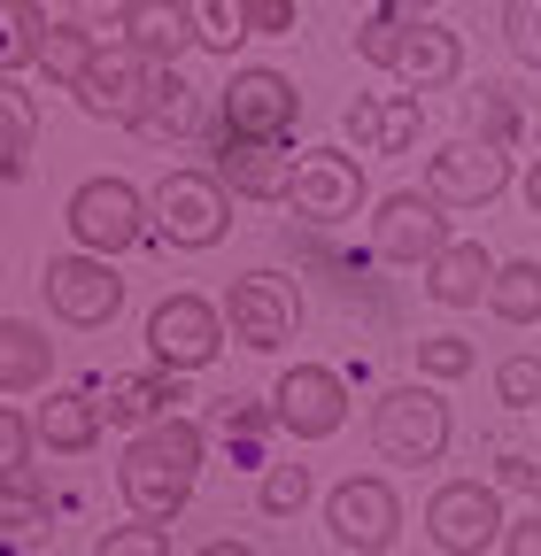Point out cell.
Instances as JSON below:
<instances>
[{
  "mask_svg": "<svg viewBox=\"0 0 541 556\" xmlns=\"http://www.w3.org/2000/svg\"><path fill=\"white\" fill-rule=\"evenodd\" d=\"M201 456H210V433H201L193 417H163V426H148L140 441L124 448V464H116V486H124L131 518H155V526L178 518L193 503Z\"/></svg>",
  "mask_w": 541,
  "mask_h": 556,
  "instance_id": "6da1fadb",
  "label": "cell"
},
{
  "mask_svg": "<svg viewBox=\"0 0 541 556\" xmlns=\"http://www.w3.org/2000/svg\"><path fill=\"white\" fill-rule=\"evenodd\" d=\"M356 54L379 62V70H394L411 93H441V86H456V70H464L456 31H441V24H426V16H402V9L364 16V24H356Z\"/></svg>",
  "mask_w": 541,
  "mask_h": 556,
  "instance_id": "7a4b0ae2",
  "label": "cell"
},
{
  "mask_svg": "<svg viewBox=\"0 0 541 556\" xmlns=\"http://www.w3.org/2000/svg\"><path fill=\"white\" fill-rule=\"evenodd\" d=\"M62 225H71V240L86 248V255H124V248H140L148 240V225H155V201L140 193V186H124V178H86L78 193H71V208H62Z\"/></svg>",
  "mask_w": 541,
  "mask_h": 556,
  "instance_id": "3957f363",
  "label": "cell"
},
{
  "mask_svg": "<svg viewBox=\"0 0 541 556\" xmlns=\"http://www.w3.org/2000/svg\"><path fill=\"white\" fill-rule=\"evenodd\" d=\"M372 448L387 464H433L449 448V402L433 379H411V387H387L372 402Z\"/></svg>",
  "mask_w": 541,
  "mask_h": 556,
  "instance_id": "277c9868",
  "label": "cell"
},
{
  "mask_svg": "<svg viewBox=\"0 0 541 556\" xmlns=\"http://www.w3.org/2000/svg\"><path fill=\"white\" fill-rule=\"evenodd\" d=\"M294 116H302L294 78H287V70H263V62L232 70L225 93H217V131H225V139H270V148H287V139H294Z\"/></svg>",
  "mask_w": 541,
  "mask_h": 556,
  "instance_id": "5b68a950",
  "label": "cell"
},
{
  "mask_svg": "<svg viewBox=\"0 0 541 556\" xmlns=\"http://www.w3.org/2000/svg\"><path fill=\"white\" fill-rule=\"evenodd\" d=\"M148 201H155V232L171 248H217L232 232V186L217 170H171Z\"/></svg>",
  "mask_w": 541,
  "mask_h": 556,
  "instance_id": "8992f818",
  "label": "cell"
},
{
  "mask_svg": "<svg viewBox=\"0 0 541 556\" xmlns=\"http://www.w3.org/2000/svg\"><path fill=\"white\" fill-rule=\"evenodd\" d=\"M225 302H201V294H163L148 309V348H155V364L171 371H210L225 356Z\"/></svg>",
  "mask_w": 541,
  "mask_h": 556,
  "instance_id": "52a82bcc",
  "label": "cell"
},
{
  "mask_svg": "<svg viewBox=\"0 0 541 556\" xmlns=\"http://www.w3.org/2000/svg\"><path fill=\"white\" fill-rule=\"evenodd\" d=\"M39 287H47V309L62 317V325H78V332H101V325H116V309H124V278H116V263L109 255H54L47 270H39Z\"/></svg>",
  "mask_w": 541,
  "mask_h": 556,
  "instance_id": "ba28073f",
  "label": "cell"
},
{
  "mask_svg": "<svg viewBox=\"0 0 541 556\" xmlns=\"http://www.w3.org/2000/svg\"><path fill=\"white\" fill-rule=\"evenodd\" d=\"M503 495L488 479H449V486H433V503H426V541L433 548H449V556H488L495 541H503Z\"/></svg>",
  "mask_w": 541,
  "mask_h": 556,
  "instance_id": "9c48e42d",
  "label": "cell"
},
{
  "mask_svg": "<svg viewBox=\"0 0 541 556\" xmlns=\"http://www.w3.org/2000/svg\"><path fill=\"white\" fill-rule=\"evenodd\" d=\"M449 248V217L426 186H402L372 208V255L379 263H402V270H426L433 255Z\"/></svg>",
  "mask_w": 541,
  "mask_h": 556,
  "instance_id": "30bf717a",
  "label": "cell"
},
{
  "mask_svg": "<svg viewBox=\"0 0 541 556\" xmlns=\"http://www.w3.org/2000/svg\"><path fill=\"white\" fill-rule=\"evenodd\" d=\"M287 208L302 225H349L356 208H364V163L341 155V148H302L294 155V193Z\"/></svg>",
  "mask_w": 541,
  "mask_h": 556,
  "instance_id": "8fae6325",
  "label": "cell"
},
{
  "mask_svg": "<svg viewBox=\"0 0 541 556\" xmlns=\"http://www.w3.org/2000/svg\"><path fill=\"white\" fill-rule=\"evenodd\" d=\"M325 526H332V541L356 548V556H387L394 533H402V503H394L387 479L356 471V479H341V486L325 495Z\"/></svg>",
  "mask_w": 541,
  "mask_h": 556,
  "instance_id": "7c38bea8",
  "label": "cell"
},
{
  "mask_svg": "<svg viewBox=\"0 0 541 556\" xmlns=\"http://www.w3.org/2000/svg\"><path fill=\"white\" fill-rule=\"evenodd\" d=\"M148 93H155V62L140 54V47H101L93 54V70H86V78H78V109L86 116H101V124H140L148 116Z\"/></svg>",
  "mask_w": 541,
  "mask_h": 556,
  "instance_id": "4fadbf2b",
  "label": "cell"
},
{
  "mask_svg": "<svg viewBox=\"0 0 541 556\" xmlns=\"http://www.w3.org/2000/svg\"><path fill=\"white\" fill-rule=\"evenodd\" d=\"M270 417H279L294 441H332V433L349 426V387H341V371H325V364L279 371V387H270Z\"/></svg>",
  "mask_w": 541,
  "mask_h": 556,
  "instance_id": "5bb4252c",
  "label": "cell"
},
{
  "mask_svg": "<svg viewBox=\"0 0 541 556\" xmlns=\"http://www.w3.org/2000/svg\"><path fill=\"white\" fill-rule=\"evenodd\" d=\"M503 186H511V155L495 139H449V148H433V163H426V193L441 208H480Z\"/></svg>",
  "mask_w": 541,
  "mask_h": 556,
  "instance_id": "9a60e30c",
  "label": "cell"
},
{
  "mask_svg": "<svg viewBox=\"0 0 541 556\" xmlns=\"http://www.w3.org/2000/svg\"><path fill=\"white\" fill-rule=\"evenodd\" d=\"M225 332L240 348H255V356L287 348L294 340V287H287V278H270V270L232 278V287H225Z\"/></svg>",
  "mask_w": 541,
  "mask_h": 556,
  "instance_id": "2e32d148",
  "label": "cell"
},
{
  "mask_svg": "<svg viewBox=\"0 0 541 556\" xmlns=\"http://www.w3.org/2000/svg\"><path fill=\"white\" fill-rule=\"evenodd\" d=\"M217 178L240 201H287L294 193V148H270V139H225L217 131Z\"/></svg>",
  "mask_w": 541,
  "mask_h": 556,
  "instance_id": "e0dca14e",
  "label": "cell"
},
{
  "mask_svg": "<svg viewBox=\"0 0 541 556\" xmlns=\"http://www.w3.org/2000/svg\"><path fill=\"white\" fill-rule=\"evenodd\" d=\"M426 131V101L418 93H364L349 101V139L364 155H411Z\"/></svg>",
  "mask_w": 541,
  "mask_h": 556,
  "instance_id": "ac0fdd59",
  "label": "cell"
},
{
  "mask_svg": "<svg viewBox=\"0 0 541 556\" xmlns=\"http://www.w3.org/2000/svg\"><path fill=\"white\" fill-rule=\"evenodd\" d=\"M178 402H186V371H171V364H155V371H131V379H116L109 387V426H163V417H178Z\"/></svg>",
  "mask_w": 541,
  "mask_h": 556,
  "instance_id": "d6986e66",
  "label": "cell"
},
{
  "mask_svg": "<svg viewBox=\"0 0 541 556\" xmlns=\"http://www.w3.org/2000/svg\"><path fill=\"white\" fill-rule=\"evenodd\" d=\"M116 39L140 47L155 70H178V54L201 47V39H193V16H186V0H140V9L116 24Z\"/></svg>",
  "mask_w": 541,
  "mask_h": 556,
  "instance_id": "ffe728a7",
  "label": "cell"
},
{
  "mask_svg": "<svg viewBox=\"0 0 541 556\" xmlns=\"http://www.w3.org/2000/svg\"><path fill=\"white\" fill-rule=\"evenodd\" d=\"M488 287H495V263H488V248H480V240H449V248L426 263V294H433L441 309H471V302H488Z\"/></svg>",
  "mask_w": 541,
  "mask_h": 556,
  "instance_id": "44dd1931",
  "label": "cell"
},
{
  "mask_svg": "<svg viewBox=\"0 0 541 556\" xmlns=\"http://www.w3.org/2000/svg\"><path fill=\"white\" fill-rule=\"evenodd\" d=\"M54 379V340L32 325V317H9L0 325V394H32V387H47Z\"/></svg>",
  "mask_w": 541,
  "mask_h": 556,
  "instance_id": "7402d4cb",
  "label": "cell"
},
{
  "mask_svg": "<svg viewBox=\"0 0 541 556\" xmlns=\"http://www.w3.org/2000/svg\"><path fill=\"white\" fill-rule=\"evenodd\" d=\"M32 426H39V448H54V456H86V448L101 441V426H109V409L86 402V394H54V402L32 409Z\"/></svg>",
  "mask_w": 541,
  "mask_h": 556,
  "instance_id": "603a6c76",
  "label": "cell"
},
{
  "mask_svg": "<svg viewBox=\"0 0 541 556\" xmlns=\"http://www.w3.org/2000/svg\"><path fill=\"white\" fill-rule=\"evenodd\" d=\"M0 70H9V78H24V70H39V47H47V9L39 0H0Z\"/></svg>",
  "mask_w": 541,
  "mask_h": 556,
  "instance_id": "cb8c5ba5",
  "label": "cell"
},
{
  "mask_svg": "<svg viewBox=\"0 0 541 556\" xmlns=\"http://www.w3.org/2000/svg\"><path fill=\"white\" fill-rule=\"evenodd\" d=\"M140 139H163V148H178V139L193 131V86L178 78V70H155V93H148V116L131 124Z\"/></svg>",
  "mask_w": 541,
  "mask_h": 556,
  "instance_id": "d4e9b609",
  "label": "cell"
},
{
  "mask_svg": "<svg viewBox=\"0 0 541 556\" xmlns=\"http://www.w3.org/2000/svg\"><path fill=\"white\" fill-rule=\"evenodd\" d=\"M488 309H495L503 325H541V263H533V255H511V263H495Z\"/></svg>",
  "mask_w": 541,
  "mask_h": 556,
  "instance_id": "484cf974",
  "label": "cell"
},
{
  "mask_svg": "<svg viewBox=\"0 0 541 556\" xmlns=\"http://www.w3.org/2000/svg\"><path fill=\"white\" fill-rule=\"evenodd\" d=\"M93 54H101V39H93L86 24H54L47 47H39V78L62 86V93H78V78L93 70Z\"/></svg>",
  "mask_w": 541,
  "mask_h": 556,
  "instance_id": "4316f807",
  "label": "cell"
},
{
  "mask_svg": "<svg viewBox=\"0 0 541 556\" xmlns=\"http://www.w3.org/2000/svg\"><path fill=\"white\" fill-rule=\"evenodd\" d=\"M32 139H39V116H32L24 78H0V170H9V178H24Z\"/></svg>",
  "mask_w": 541,
  "mask_h": 556,
  "instance_id": "83f0119b",
  "label": "cell"
},
{
  "mask_svg": "<svg viewBox=\"0 0 541 556\" xmlns=\"http://www.w3.org/2000/svg\"><path fill=\"white\" fill-rule=\"evenodd\" d=\"M186 16H193V39L210 47V54H240V39H248V0H186Z\"/></svg>",
  "mask_w": 541,
  "mask_h": 556,
  "instance_id": "f1b7e54d",
  "label": "cell"
},
{
  "mask_svg": "<svg viewBox=\"0 0 541 556\" xmlns=\"http://www.w3.org/2000/svg\"><path fill=\"white\" fill-rule=\"evenodd\" d=\"M32 448H39V426H32V409L0 402V479H32Z\"/></svg>",
  "mask_w": 541,
  "mask_h": 556,
  "instance_id": "f546056e",
  "label": "cell"
},
{
  "mask_svg": "<svg viewBox=\"0 0 541 556\" xmlns=\"http://www.w3.org/2000/svg\"><path fill=\"white\" fill-rule=\"evenodd\" d=\"M310 495H317L310 464H263V510H270V518H294Z\"/></svg>",
  "mask_w": 541,
  "mask_h": 556,
  "instance_id": "4dcf8cb0",
  "label": "cell"
},
{
  "mask_svg": "<svg viewBox=\"0 0 541 556\" xmlns=\"http://www.w3.org/2000/svg\"><path fill=\"white\" fill-rule=\"evenodd\" d=\"M471 364V340H456V332H433V340H418V379H433V387H449V379H464Z\"/></svg>",
  "mask_w": 541,
  "mask_h": 556,
  "instance_id": "1f68e13d",
  "label": "cell"
},
{
  "mask_svg": "<svg viewBox=\"0 0 541 556\" xmlns=\"http://www.w3.org/2000/svg\"><path fill=\"white\" fill-rule=\"evenodd\" d=\"M9 495H0V526H9V541H32L39 526H47V495L32 479H0Z\"/></svg>",
  "mask_w": 541,
  "mask_h": 556,
  "instance_id": "d6a6232c",
  "label": "cell"
},
{
  "mask_svg": "<svg viewBox=\"0 0 541 556\" xmlns=\"http://www.w3.org/2000/svg\"><path fill=\"white\" fill-rule=\"evenodd\" d=\"M93 556H171V533L155 518H131V526H109L93 541Z\"/></svg>",
  "mask_w": 541,
  "mask_h": 556,
  "instance_id": "836d02e7",
  "label": "cell"
},
{
  "mask_svg": "<svg viewBox=\"0 0 541 556\" xmlns=\"http://www.w3.org/2000/svg\"><path fill=\"white\" fill-rule=\"evenodd\" d=\"M495 394L511 409H541V356H503L495 364Z\"/></svg>",
  "mask_w": 541,
  "mask_h": 556,
  "instance_id": "e575fe53",
  "label": "cell"
},
{
  "mask_svg": "<svg viewBox=\"0 0 541 556\" xmlns=\"http://www.w3.org/2000/svg\"><path fill=\"white\" fill-rule=\"evenodd\" d=\"M503 31H511V54L541 70V0H511V9H503Z\"/></svg>",
  "mask_w": 541,
  "mask_h": 556,
  "instance_id": "d590c367",
  "label": "cell"
},
{
  "mask_svg": "<svg viewBox=\"0 0 541 556\" xmlns=\"http://www.w3.org/2000/svg\"><path fill=\"white\" fill-rule=\"evenodd\" d=\"M217 426H225V441H232V448H248V456H255V433H263V417H255V409H248L240 394H232V402L217 409ZM255 464H263V456H255Z\"/></svg>",
  "mask_w": 541,
  "mask_h": 556,
  "instance_id": "8d00e7d4",
  "label": "cell"
},
{
  "mask_svg": "<svg viewBox=\"0 0 541 556\" xmlns=\"http://www.w3.org/2000/svg\"><path fill=\"white\" fill-rule=\"evenodd\" d=\"M294 31V0H248V39H279Z\"/></svg>",
  "mask_w": 541,
  "mask_h": 556,
  "instance_id": "74e56055",
  "label": "cell"
},
{
  "mask_svg": "<svg viewBox=\"0 0 541 556\" xmlns=\"http://www.w3.org/2000/svg\"><path fill=\"white\" fill-rule=\"evenodd\" d=\"M503 556H541V510H526V518L503 526Z\"/></svg>",
  "mask_w": 541,
  "mask_h": 556,
  "instance_id": "f35d334b",
  "label": "cell"
},
{
  "mask_svg": "<svg viewBox=\"0 0 541 556\" xmlns=\"http://www.w3.org/2000/svg\"><path fill=\"white\" fill-rule=\"evenodd\" d=\"M480 131L495 139V148L511 139V109H503V93H495V86H488V101H480Z\"/></svg>",
  "mask_w": 541,
  "mask_h": 556,
  "instance_id": "ab89813d",
  "label": "cell"
},
{
  "mask_svg": "<svg viewBox=\"0 0 541 556\" xmlns=\"http://www.w3.org/2000/svg\"><path fill=\"white\" fill-rule=\"evenodd\" d=\"M526 208L541 217V155H533V170H526Z\"/></svg>",
  "mask_w": 541,
  "mask_h": 556,
  "instance_id": "60d3db41",
  "label": "cell"
},
{
  "mask_svg": "<svg viewBox=\"0 0 541 556\" xmlns=\"http://www.w3.org/2000/svg\"><path fill=\"white\" fill-rule=\"evenodd\" d=\"M193 556H255L248 541H210V548H193Z\"/></svg>",
  "mask_w": 541,
  "mask_h": 556,
  "instance_id": "b9f144b4",
  "label": "cell"
},
{
  "mask_svg": "<svg viewBox=\"0 0 541 556\" xmlns=\"http://www.w3.org/2000/svg\"><path fill=\"white\" fill-rule=\"evenodd\" d=\"M387 9H402V16H426V9H433V0H387Z\"/></svg>",
  "mask_w": 541,
  "mask_h": 556,
  "instance_id": "7bdbcfd3",
  "label": "cell"
}]
</instances>
